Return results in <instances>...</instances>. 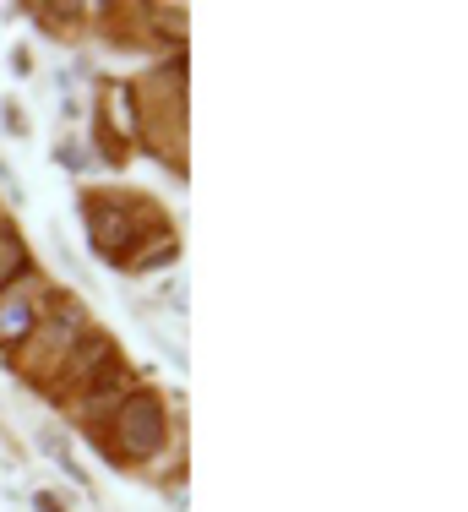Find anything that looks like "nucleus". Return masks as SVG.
I'll return each mask as SVG.
<instances>
[{
  "label": "nucleus",
  "instance_id": "f257e3e1",
  "mask_svg": "<svg viewBox=\"0 0 468 512\" xmlns=\"http://www.w3.org/2000/svg\"><path fill=\"white\" fill-rule=\"evenodd\" d=\"M115 447L126 458H158L169 447V414L153 393H126L115 404Z\"/></svg>",
  "mask_w": 468,
  "mask_h": 512
},
{
  "label": "nucleus",
  "instance_id": "f03ea898",
  "mask_svg": "<svg viewBox=\"0 0 468 512\" xmlns=\"http://www.w3.org/2000/svg\"><path fill=\"white\" fill-rule=\"evenodd\" d=\"M82 224H88L93 251L120 262L126 246L137 240V207L120 202V191H93V197H82Z\"/></svg>",
  "mask_w": 468,
  "mask_h": 512
},
{
  "label": "nucleus",
  "instance_id": "7ed1b4c3",
  "mask_svg": "<svg viewBox=\"0 0 468 512\" xmlns=\"http://www.w3.org/2000/svg\"><path fill=\"white\" fill-rule=\"evenodd\" d=\"M33 327H39V316H33V289H11V295H0V349H17L33 338Z\"/></svg>",
  "mask_w": 468,
  "mask_h": 512
},
{
  "label": "nucleus",
  "instance_id": "20e7f679",
  "mask_svg": "<svg viewBox=\"0 0 468 512\" xmlns=\"http://www.w3.org/2000/svg\"><path fill=\"white\" fill-rule=\"evenodd\" d=\"M98 360H109V338L104 333H82L77 344H71V355L60 360V371L77 376V382H82V376H93V382H98Z\"/></svg>",
  "mask_w": 468,
  "mask_h": 512
},
{
  "label": "nucleus",
  "instance_id": "39448f33",
  "mask_svg": "<svg viewBox=\"0 0 468 512\" xmlns=\"http://www.w3.org/2000/svg\"><path fill=\"white\" fill-rule=\"evenodd\" d=\"M22 267V235L0 224V284H11V273Z\"/></svg>",
  "mask_w": 468,
  "mask_h": 512
},
{
  "label": "nucleus",
  "instance_id": "423d86ee",
  "mask_svg": "<svg viewBox=\"0 0 468 512\" xmlns=\"http://www.w3.org/2000/svg\"><path fill=\"white\" fill-rule=\"evenodd\" d=\"M175 256H180L175 235H158V246L153 251H137V256H131V267H142V273H147V267H169Z\"/></svg>",
  "mask_w": 468,
  "mask_h": 512
},
{
  "label": "nucleus",
  "instance_id": "0eeeda50",
  "mask_svg": "<svg viewBox=\"0 0 468 512\" xmlns=\"http://www.w3.org/2000/svg\"><path fill=\"white\" fill-rule=\"evenodd\" d=\"M0 126H6L11 137H28V115H22L17 104H0Z\"/></svg>",
  "mask_w": 468,
  "mask_h": 512
},
{
  "label": "nucleus",
  "instance_id": "6e6552de",
  "mask_svg": "<svg viewBox=\"0 0 468 512\" xmlns=\"http://www.w3.org/2000/svg\"><path fill=\"white\" fill-rule=\"evenodd\" d=\"M60 164H66V169H82V148H77V142H60Z\"/></svg>",
  "mask_w": 468,
  "mask_h": 512
},
{
  "label": "nucleus",
  "instance_id": "1a4fd4ad",
  "mask_svg": "<svg viewBox=\"0 0 468 512\" xmlns=\"http://www.w3.org/2000/svg\"><path fill=\"white\" fill-rule=\"evenodd\" d=\"M33 507H39V512H66V507H60V496H55V491H39V496H33Z\"/></svg>",
  "mask_w": 468,
  "mask_h": 512
},
{
  "label": "nucleus",
  "instance_id": "9d476101",
  "mask_svg": "<svg viewBox=\"0 0 468 512\" xmlns=\"http://www.w3.org/2000/svg\"><path fill=\"white\" fill-rule=\"evenodd\" d=\"M11 71H17V77H28V71H33V60H28V50H17V55H11Z\"/></svg>",
  "mask_w": 468,
  "mask_h": 512
}]
</instances>
